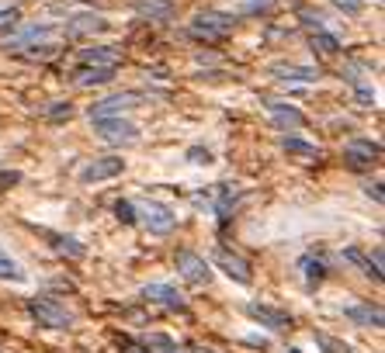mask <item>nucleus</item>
Masks as SVG:
<instances>
[{"label":"nucleus","mask_w":385,"mask_h":353,"mask_svg":"<svg viewBox=\"0 0 385 353\" xmlns=\"http://www.w3.org/2000/svg\"><path fill=\"white\" fill-rule=\"evenodd\" d=\"M267 111H271V121L278 132H295L305 125V115H302L295 104H285V101H267Z\"/></svg>","instance_id":"13"},{"label":"nucleus","mask_w":385,"mask_h":353,"mask_svg":"<svg viewBox=\"0 0 385 353\" xmlns=\"http://www.w3.org/2000/svg\"><path fill=\"white\" fill-rule=\"evenodd\" d=\"M0 280H14V284H25V280H28V274L21 271V264L11 260L4 249H0Z\"/></svg>","instance_id":"25"},{"label":"nucleus","mask_w":385,"mask_h":353,"mask_svg":"<svg viewBox=\"0 0 385 353\" xmlns=\"http://www.w3.org/2000/svg\"><path fill=\"white\" fill-rule=\"evenodd\" d=\"M271 73H274L278 80H295V83H316V80H319V70L299 66V63H274Z\"/></svg>","instance_id":"17"},{"label":"nucleus","mask_w":385,"mask_h":353,"mask_svg":"<svg viewBox=\"0 0 385 353\" xmlns=\"http://www.w3.org/2000/svg\"><path fill=\"white\" fill-rule=\"evenodd\" d=\"M126 170V159L118 156H101V159H90L84 170H80V184H101V180H111Z\"/></svg>","instance_id":"9"},{"label":"nucleus","mask_w":385,"mask_h":353,"mask_svg":"<svg viewBox=\"0 0 385 353\" xmlns=\"http://www.w3.org/2000/svg\"><path fill=\"white\" fill-rule=\"evenodd\" d=\"M21 21V11L18 7H0V28H14Z\"/></svg>","instance_id":"33"},{"label":"nucleus","mask_w":385,"mask_h":353,"mask_svg":"<svg viewBox=\"0 0 385 353\" xmlns=\"http://www.w3.org/2000/svg\"><path fill=\"white\" fill-rule=\"evenodd\" d=\"M115 215H118V222L135 225V201H118V204H115Z\"/></svg>","instance_id":"30"},{"label":"nucleus","mask_w":385,"mask_h":353,"mask_svg":"<svg viewBox=\"0 0 385 353\" xmlns=\"http://www.w3.org/2000/svg\"><path fill=\"white\" fill-rule=\"evenodd\" d=\"M28 315H32L42 329H73V322H77L66 305H59V302L49 298V295L32 298V302H28Z\"/></svg>","instance_id":"2"},{"label":"nucleus","mask_w":385,"mask_h":353,"mask_svg":"<svg viewBox=\"0 0 385 353\" xmlns=\"http://www.w3.org/2000/svg\"><path fill=\"white\" fill-rule=\"evenodd\" d=\"M142 347H146V353H184V347L177 340H171L167 333H149L142 340Z\"/></svg>","instance_id":"23"},{"label":"nucleus","mask_w":385,"mask_h":353,"mask_svg":"<svg viewBox=\"0 0 385 353\" xmlns=\"http://www.w3.org/2000/svg\"><path fill=\"white\" fill-rule=\"evenodd\" d=\"M236 28V14H222V11H202L191 18L188 25V35L195 42H205V45H215V42H226Z\"/></svg>","instance_id":"1"},{"label":"nucleus","mask_w":385,"mask_h":353,"mask_svg":"<svg viewBox=\"0 0 385 353\" xmlns=\"http://www.w3.org/2000/svg\"><path fill=\"white\" fill-rule=\"evenodd\" d=\"M132 11L142 21H167L173 18V0H132Z\"/></svg>","instance_id":"16"},{"label":"nucleus","mask_w":385,"mask_h":353,"mask_svg":"<svg viewBox=\"0 0 385 353\" xmlns=\"http://www.w3.org/2000/svg\"><path fill=\"white\" fill-rule=\"evenodd\" d=\"M278 0H250L247 7H243V14H257V11H271Z\"/></svg>","instance_id":"37"},{"label":"nucleus","mask_w":385,"mask_h":353,"mask_svg":"<svg viewBox=\"0 0 385 353\" xmlns=\"http://www.w3.org/2000/svg\"><path fill=\"white\" fill-rule=\"evenodd\" d=\"M343 318L361 326V329H382V309L379 305H347L343 309Z\"/></svg>","instance_id":"15"},{"label":"nucleus","mask_w":385,"mask_h":353,"mask_svg":"<svg viewBox=\"0 0 385 353\" xmlns=\"http://www.w3.org/2000/svg\"><path fill=\"white\" fill-rule=\"evenodd\" d=\"M115 80V70H97V66H80L77 73H73V83L77 87H104V83H111Z\"/></svg>","instance_id":"21"},{"label":"nucleus","mask_w":385,"mask_h":353,"mask_svg":"<svg viewBox=\"0 0 385 353\" xmlns=\"http://www.w3.org/2000/svg\"><path fill=\"white\" fill-rule=\"evenodd\" d=\"M365 194H368V197H375L379 204H382V201H385V194H382V184H365Z\"/></svg>","instance_id":"39"},{"label":"nucleus","mask_w":385,"mask_h":353,"mask_svg":"<svg viewBox=\"0 0 385 353\" xmlns=\"http://www.w3.org/2000/svg\"><path fill=\"white\" fill-rule=\"evenodd\" d=\"M52 35H56V25H52V21H42V25H28L21 35H14V39L4 42V49H7V52H11V49H14V52H18V49H32V45H39L42 39H52Z\"/></svg>","instance_id":"14"},{"label":"nucleus","mask_w":385,"mask_h":353,"mask_svg":"<svg viewBox=\"0 0 385 353\" xmlns=\"http://www.w3.org/2000/svg\"><path fill=\"white\" fill-rule=\"evenodd\" d=\"M379 159H382V146L372 142V139H354V142L343 146V163L354 166V170H365V166H372Z\"/></svg>","instance_id":"7"},{"label":"nucleus","mask_w":385,"mask_h":353,"mask_svg":"<svg viewBox=\"0 0 385 353\" xmlns=\"http://www.w3.org/2000/svg\"><path fill=\"white\" fill-rule=\"evenodd\" d=\"M316 343L326 353H350V347H347L343 340H334V336H326V333H316Z\"/></svg>","instance_id":"28"},{"label":"nucleus","mask_w":385,"mask_h":353,"mask_svg":"<svg viewBox=\"0 0 385 353\" xmlns=\"http://www.w3.org/2000/svg\"><path fill=\"white\" fill-rule=\"evenodd\" d=\"M45 118H49V121H63V118H73V104H70V101H56L52 108H45Z\"/></svg>","instance_id":"29"},{"label":"nucleus","mask_w":385,"mask_h":353,"mask_svg":"<svg viewBox=\"0 0 385 353\" xmlns=\"http://www.w3.org/2000/svg\"><path fill=\"white\" fill-rule=\"evenodd\" d=\"M135 222H142L153 235H171L177 229V215L160 201H142L135 204Z\"/></svg>","instance_id":"3"},{"label":"nucleus","mask_w":385,"mask_h":353,"mask_svg":"<svg viewBox=\"0 0 385 353\" xmlns=\"http://www.w3.org/2000/svg\"><path fill=\"white\" fill-rule=\"evenodd\" d=\"M375 4H382V0H375Z\"/></svg>","instance_id":"42"},{"label":"nucleus","mask_w":385,"mask_h":353,"mask_svg":"<svg viewBox=\"0 0 385 353\" xmlns=\"http://www.w3.org/2000/svg\"><path fill=\"white\" fill-rule=\"evenodd\" d=\"M299 18L305 21V25H309V28L323 32V18H319V14H312V11H305V7H302V11H299Z\"/></svg>","instance_id":"36"},{"label":"nucleus","mask_w":385,"mask_h":353,"mask_svg":"<svg viewBox=\"0 0 385 353\" xmlns=\"http://www.w3.org/2000/svg\"><path fill=\"white\" fill-rule=\"evenodd\" d=\"M330 4H337L347 18H358V14L365 11V0H330Z\"/></svg>","instance_id":"32"},{"label":"nucleus","mask_w":385,"mask_h":353,"mask_svg":"<svg viewBox=\"0 0 385 353\" xmlns=\"http://www.w3.org/2000/svg\"><path fill=\"white\" fill-rule=\"evenodd\" d=\"M281 149H285V153H292V156H305V159H319V156H323V153H319V146L302 142V139H295V135H288V139L281 142Z\"/></svg>","instance_id":"24"},{"label":"nucleus","mask_w":385,"mask_h":353,"mask_svg":"<svg viewBox=\"0 0 385 353\" xmlns=\"http://www.w3.org/2000/svg\"><path fill=\"white\" fill-rule=\"evenodd\" d=\"M25 56H28V59H52V56H56V45H49V42H39V45H32Z\"/></svg>","instance_id":"31"},{"label":"nucleus","mask_w":385,"mask_h":353,"mask_svg":"<svg viewBox=\"0 0 385 353\" xmlns=\"http://www.w3.org/2000/svg\"><path fill=\"white\" fill-rule=\"evenodd\" d=\"M142 298L149 305H160V309H171V312H181L184 309V295L173 287V284H146L142 287Z\"/></svg>","instance_id":"12"},{"label":"nucleus","mask_w":385,"mask_h":353,"mask_svg":"<svg viewBox=\"0 0 385 353\" xmlns=\"http://www.w3.org/2000/svg\"><path fill=\"white\" fill-rule=\"evenodd\" d=\"M14 184H21V170H0V191H7Z\"/></svg>","instance_id":"34"},{"label":"nucleus","mask_w":385,"mask_h":353,"mask_svg":"<svg viewBox=\"0 0 385 353\" xmlns=\"http://www.w3.org/2000/svg\"><path fill=\"white\" fill-rule=\"evenodd\" d=\"M299 271H302V277H305V284H309V287H316V284L326 277V264H323L319 256L305 253V256L299 260Z\"/></svg>","instance_id":"22"},{"label":"nucleus","mask_w":385,"mask_h":353,"mask_svg":"<svg viewBox=\"0 0 385 353\" xmlns=\"http://www.w3.org/2000/svg\"><path fill=\"white\" fill-rule=\"evenodd\" d=\"M52 239V249L59 253V256H70V260H84L87 256V246L80 239H73V235H59V233H45Z\"/></svg>","instance_id":"19"},{"label":"nucleus","mask_w":385,"mask_h":353,"mask_svg":"<svg viewBox=\"0 0 385 353\" xmlns=\"http://www.w3.org/2000/svg\"><path fill=\"white\" fill-rule=\"evenodd\" d=\"M177 271H181L184 280H191V284H209V280H212L209 260H205L202 253H195V249H181V253H177Z\"/></svg>","instance_id":"6"},{"label":"nucleus","mask_w":385,"mask_h":353,"mask_svg":"<svg viewBox=\"0 0 385 353\" xmlns=\"http://www.w3.org/2000/svg\"><path fill=\"white\" fill-rule=\"evenodd\" d=\"M236 191H233V187H222V194H219V204H215V211H219V218H222V222H226V218H229V211H233V208H236Z\"/></svg>","instance_id":"27"},{"label":"nucleus","mask_w":385,"mask_h":353,"mask_svg":"<svg viewBox=\"0 0 385 353\" xmlns=\"http://www.w3.org/2000/svg\"><path fill=\"white\" fill-rule=\"evenodd\" d=\"M188 159L202 166V163H212V153H209V149H202V146H191V149H188Z\"/></svg>","instance_id":"35"},{"label":"nucleus","mask_w":385,"mask_h":353,"mask_svg":"<svg viewBox=\"0 0 385 353\" xmlns=\"http://www.w3.org/2000/svg\"><path fill=\"white\" fill-rule=\"evenodd\" d=\"M104 28H108V21L97 14H73L66 25V35H90V32H104Z\"/></svg>","instance_id":"20"},{"label":"nucleus","mask_w":385,"mask_h":353,"mask_svg":"<svg viewBox=\"0 0 385 353\" xmlns=\"http://www.w3.org/2000/svg\"><path fill=\"white\" fill-rule=\"evenodd\" d=\"M215 267L229 277V280H236V284H254V271H250V264H247L240 253L226 249V246L215 249Z\"/></svg>","instance_id":"5"},{"label":"nucleus","mask_w":385,"mask_h":353,"mask_svg":"<svg viewBox=\"0 0 385 353\" xmlns=\"http://www.w3.org/2000/svg\"><path fill=\"white\" fill-rule=\"evenodd\" d=\"M288 353H302V350H288Z\"/></svg>","instance_id":"41"},{"label":"nucleus","mask_w":385,"mask_h":353,"mask_svg":"<svg viewBox=\"0 0 385 353\" xmlns=\"http://www.w3.org/2000/svg\"><path fill=\"white\" fill-rule=\"evenodd\" d=\"M247 315L267 329H288L292 326V315L285 309H274V305H264V302H247Z\"/></svg>","instance_id":"11"},{"label":"nucleus","mask_w":385,"mask_h":353,"mask_svg":"<svg viewBox=\"0 0 385 353\" xmlns=\"http://www.w3.org/2000/svg\"><path fill=\"white\" fill-rule=\"evenodd\" d=\"M118 350H122V353H146V347H142V343H135V340H126V336H122V340H118Z\"/></svg>","instance_id":"38"},{"label":"nucleus","mask_w":385,"mask_h":353,"mask_svg":"<svg viewBox=\"0 0 385 353\" xmlns=\"http://www.w3.org/2000/svg\"><path fill=\"white\" fill-rule=\"evenodd\" d=\"M142 101L139 90H122V94H111L97 104H90V121H104V118H122L126 111H132L135 104Z\"/></svg>","instance_id":"4"},{"label":"nucleus","mask_w":385,"mask_h":353,"mask_svg":"<svg viewBox=\"0 0 385 353\" xmlns=\"http://www.w3.org/2000/svg\"><path fill=\"white\" fill-rule=\"evenodd\" d=\"M188 353H215L212 347H202V343H188Z\"/></svg>","instance_id":"40"},{"label":"nucleus","mask_w":385,"mask_h":353,"mask_svg":"<svg viewBox=\"0 0 385 353\" xmlns=\"http://www.w3.org/2000/svg\"><path fill=\"white\" fill-rule=\"evenodd\" d=\"M343 260H347V264H354V267H361V274L382 280V253H379L375 260H368V256H365L358 246H350V249H343Z\"/></svg>","instance_id":"18"},{"label":"nucleus","mask_w":385,"mask_h":353,"mask_svg":"<svg viewBox=\"0 0 385 353\" xmlns=\"http://www.w3.org/2000/svg\"><path fill=\"white\" fill-rule=\"evenodd\" d=\"M312 49H319L323 56H337V52H341V39L330 35V32H316V35H312Z\"/></svg>","instance_id":"26"},{"label":"nucleus","mask_w":385,"mask_h":353,"mask_svg":"<svg viewBox=\"0 0 385 353\" xmlns=\"http://www.w3.org/2000/svg\"><path fill=\"white\" fill-rule=\"evenodd\" d=\"M118 63H122V49H115V45H87V49H80V66L115 70Z\"/></svg>","instance_id":"10"},{"label":"nucleus","mask_w":385,"mask_h":353,"mask_svg":"<svg viewBox=\"0 0 385 353\" xmlns=\"http://www.w3.org/2000/svg\"><path fill=\"white\" fill-rule=\"evenodd\" d=\"M94 132L104 139V142H135L139 139V128L128 121V118H104V121H94Z\"/></svg>","instance_id":"8"}]
</instances>
